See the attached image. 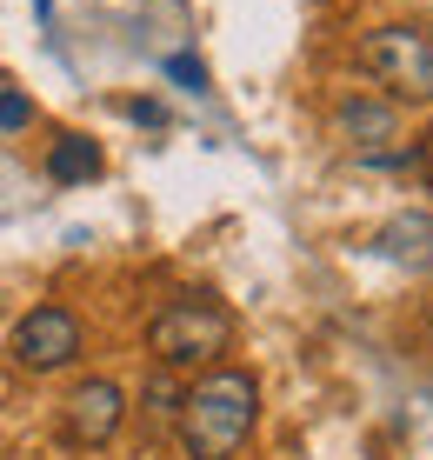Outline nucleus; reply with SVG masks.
<instances>
[{
	"instance_id": "obj_6",
	"label": "nucleus",
	"mask_w": 433,
	"mask_h": 460,
	"mask_svg": "<svg viewBox=\"0 0 433 460\" xmlns=\"http://www.w3.org/2000/svg\"><path fill=\"white\" fill-rule=\"evenodd\" d=\"M367 247H374L387 267H400V274H433V214L407 208V214L380 220V227H374V241H367Z\"/></svg>"
},
{
	"instance_id": "obj_4",
	"label": "nucleus",
	"mask_w": 433,
	"mask_h": 460,
	"mask_svg": "<svg viewBox=\"0 0 433 460\" xmlns=\"http://www.w3.org/2000/svg\"><path fill=\"white\" fill-rule=\"evenodd\" d=\"M80 354V321L67 307H34L21 327H13V360L27 374H60Z\"/></svg>"
},
{
	"instance_id": "obj_11",
	"label": "nucleus",
	"mask_w": 433,
	"mask_h": 460,
	"mask_svg": "<svg viewBox=\"0 0 433 460\" xmlns=\"http://www.w3.org/2000/svg\"><path fill=\"white\" fill-rule=\"evenodd\" d=\"M413 167H420V181L433 187V127H427V134H420V147H413Z\"/></svg>"
},
{
	"instance_id": "obj_8",
	"label": "nucleus",
	"mask_w": 433,
	"mask_h": 460,
	"mask_svg": "<svg viewBox=\"0 0 433 460\" xmlns=\"http://www.w3.org/2000/svg\"><path fill=\"white\" fill-rule=\"evenodd\" d=\"M93 173H101V147H93L87 134H60L54 154H47V181L54 187H80V181H93Z\"/></svg>"
},
{
	"instance_id": "obj_3",
	"label": "nucleus",
	"mask_w": 433,
	"mask_h": 460,
	"mask_svg": "<svg viewBox=\"0 0 433 460\" xmlns=\"http://www.w3.org/2000/svg\"><path fill=\"white\" fill-rule=\"evenodd\" d=\"M360 67L387 87V101H433V34L427 27H374L360 40Z\"/></svg>"
},
{
	"instance_id": "obj_2",
	"label": "nucleus",
	"mask_w": 433,
	"mask_h": 460,
	"mask_svg": "<svg viewBox=\"0 0 433 460\" xmlns=\"http://www.w3.org/2000/svg\"><path fill=\"white\" fill-rule=\"evenodd\" d=\"M234 347V314L207 294H181L147 321V354L160 367H214Z\"/></svg>"
},
{
	"instance_id": "obj_12",
	"label": "nucleus",
	"mask_w": 433,
	"mask_h": 460,
	"mask_svg": "<svg viewBox=\"0 0 433 460\" xmlns=\"http://www.w3.org/2000/svg\"><path fill=\"white\" fill-rule=\"evenodd\" d=\"M34 13H40V21H54V0H34Z\"/></svg>"
},
{
	"instance_id": "obj_7",
	"label": "nucleus",
	"mask_w": 433,
	"mask_h": 460,
	"mask_svg": "<svg viewBox=\"0 0 433 460\" xmlns=\"http://www.w3.org/2000/svg\"><path fill=\"white\" fill-rule=\"evenodd\" d=\"M340 134L347 140H360V147H380V140H393L400 134V114H393V101H340Z\"/></svg>"
},
{
	"instance_id": "obj_10",
	"label": "nucleus",
	"mask_w": 433,
	"mask_h": 460,
	"mask_svg": "<svg viewBox=\"0 0 433 460\" xmlns=\"http://www.w3.org/2000/svg\"><path fill=\"white\" fill-rule=\"evenodd\" d=\"M167 74H173V81H181V87H194V93H207V67H200V60L173 54V60H167Z\"/></svg>"
},
{
	"instance_id": "obj_1",
	"label": "nucleus",
	"mask_w": 433,
	"mask_h": 460,
	"mask_svg": "<svg viewBox=\"0 0 433 460\" xmlns=\"http://www.w3.org/2000/svg\"><path fill=\"white\" fill-rule=\"evenodd\" d=\"M261 420V380L247 367H207L173 407V434L187 460H234Z\"/></svg>"
},
{
	"instance_id": "obj_9",
	"label": "nucleus",
	"mask_w": 433,
	"mask_h": 460,
	"mask_svg": "<svg viewBox=\"0 0 433 460\" xmlns=\"http://www.w3.org/2000/svg\"><path fill=\"white\" fill-rule=\"evenodd\" d=\"M27 120H34V107H27V93L0 81V127H7V134H13V127H27Z\"/></svg>"
},
{
	"instance_id": "obj_5",
	"label": "nucleus",
	"mask_w": 433,
	"mask_h": 460,
	"mask_svg": "<svg viewBox=\"0 0 433 460\" xmlns=\"http://www.w3.org/2000/svg\"><path fill=\"white\" fill-rule=\"evenodd\" d=\"M120 427H127V394L114 380H80L67 394V407H60V434L74 447H107Z\"/></svg>"
}]
</instances>
